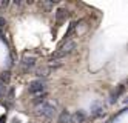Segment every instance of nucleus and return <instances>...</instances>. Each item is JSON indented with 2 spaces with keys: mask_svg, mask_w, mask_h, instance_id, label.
I'll list each match as a JSON object with an SVG mask.
<instances>
[{
  "mask_svg": "<svg viewBox=\"0 0 128 123\" xmlns=\"http://www.w3.org/2000/svg\"><path fill=\"white\" fill-rule=\"evenodd\" d=\"M5 119H6V116H2V117H0V123H2V122H3Z\"/></svg>",
  "mask_w": 128,
  "mask_h": 123,
  "instance_id": "10",
  "label": "nucleus"
},
{
  "mask_svg": "<svg viewBox=\"0 0 128 123\" xmlns=\"http://www.w3.org/2000/svg\"><path fill=\"white\" fill-rule=\"evenodd\" d=\"M70 119H71V112L62 111L60 116H59V119H57V122H59V123H70Z\"/></svg>",
  "mask_w": 128,
  "mask_h": 123,
  "instance_id": "9",
  "label": "nucleus"
},
{
  "mask_svg": "<svg viewBox=\"0 0 128 123\" xmlns=\"http://www.w3.org/2000/svg\"><path fill=\"white\" fill-rule=\"evenodd\" d=\"M34 65H36V59H34V57H23L22 62L19 63L20 69H22L23 72H28L31 68H34Z\"/></svg>",
  "mask_w": 128,
  "mask_h": 123,
  "instance_id": "4",
  "label": "nucleus"
},
{
  "mask_svg": "<svg viewBox=\"0 0 128 123\" xmlns=\"http://www.w3.org/2000/svg\"><path fill=\"white\" fill-rule=\"evenodd\" d=\"M74 49H76V42H74V40H65L56 51L52 52V55H51V62H52V60H60V59H63L65 55L71 54Z\"/></svg>",
  "mask_w": 128,
  "mask_h": 123,
  "instance_id": "2",
  "label": "nucleus"
},
{
  "mask_svg": "<svg viewBox=\"0 0 128 123\" xmlns=\"http://www.w3.org/2000/svg\"><path fill=\"white\" fill-rule=\"evenodd\" d=\"M70 15V11L68 9H59V11L56 12V20H57V23H62L63 20H66V17Z\"/></svg>",
  "mask_w": 128,
  "mask_h": 123,
  "instance_id": "7",
  "label": "nucleus"
},
{
  "mask_svg": "<svg viewBox=\"0 0 128 123\" xmlns=\"http://www.w3.org/2000/svg\"><path fill=\"white\" fill-rule=\"evenodd\" d=\"M104 114V105L100 102H94L91 105V117H100Z\"/></svg>",
  "mask_w": 128,
  "mask_h": 123,
  "instance_id": "6",
  "label": "nucleus"
},
{
  "mask_svg": "<svg viewBox=\"0 0 128 123\" xmlns=\"http://www.w3.org/2000/svg\"><path fill=\"white\" fill-rule=\"evenodd\" d=\"M86 117H88L86 112L82 111V109H79V111H76V112H72V114H71L70 123H84L86 120Z\"/></svg>",
  "mask_w": 128,
  "mask_h": 123,
  "instance_id": "5",
  "label": "nucleus"
},
{
  "mask_svg": "<svg viewBox=\"0 0 128 123\" xmlns=\"http://www.w3.org/2000/svg\"><path fill=\"white\" fill-rule=\"evenodd\" d=\"M56 103H52L46 99H43L42 102H39L37 105H36V111H37V114L42 116L43 119H52L56 116Z\"/></svg>",
  "mask_w": 128,
  "mask_h": 123,
  "instance_id": "1",
  "label": "nucleus"
},
{
  "mask_svg": "<svg viewBox=\"0 0 128 123\" xmlns=\"http://www.w3.org/2000/svg\"><path fill=\"white\" fill-rule=\"evenodd\" d=\"M125 91V85H119V88H117V91H114L113 94H111V97H110V102L111 103H114L117 99H119V96H120V94Z\"/></svg>",
  "mask_w": 128,
  "mask_h": 123,
  "instance_id": "8",
  "label": "nucleus"
},
{
  "mask_svg": "<svg viewBox=\"0 0 128 123\" xmlns=\"http://www.w3.org/2000/svg\"><path fill=\"white\" fill-rule=\"evenodd\" d=\"M28 91L36 96V99H43L45 96V91H46V86H45V82L43 80H34L30 83L28 86Z\"/></svg>",
  "mask_w": 128,
  "mask_h": 123,
  "instance_id": "3",
  "label": "nucleus"
}]
</instances>
